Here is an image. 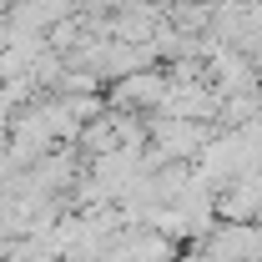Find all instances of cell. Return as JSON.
I'll return each mask as SVG.
<instances>
[{"label": "cell", "instance_id": "1", "mask_svg": "<svg viewBox=\"0 0 262 262\" xmlns=\"http://www.w3.org/2000/svg\"><path fill=\"white\" fill-rule=\"evenodd\" d=\"M166 96V76L157 66H141L116 76V91H111V111H157Z\"/></svg>", "mask_w": 262, "mask_h": 262}, {"label": "cell", "instance_id": "2", "mask_svg": "<svg viewBox=\"0 0 262 262\" xmlns=\"http://www.w3.org/2000/svg\"><path fill=\"white\" fill-rule=\"evenodd\" d=\"M151 141H157V157H192V151L207 146V126L187 121V116H171V121L151 126Z\"/></svg>", "mask_w": 262, "mask_h": 262}, {"label": "cell", "instance_id": "3", "mask_svg": "<svg viewBox=\"0 0 262 262\" xmlns=\"http://www.w3.org/2000/svg\"><path fill=\"white\" fill-rule=\"evenodd\" d=\"M217 207H222V217H227V222H247L252 212H262V182H257V177H242L232 192H222Z\"/></svg>", "mask_w": 262, "mask_h": 262}]
</instances>
